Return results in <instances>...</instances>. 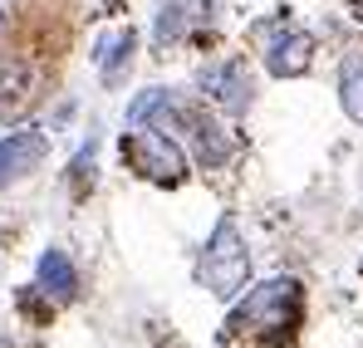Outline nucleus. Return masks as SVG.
<instances>
[{
    "mask_svg": "<svg viewBox=\"0 0 363 348\" xmlns=\"http://www.w3.org/2000/svg\"><path fill=\"white\" fill-rule=\"evenodd\" d=\"M201 94L221 108V113H236L241 118L250 103H255V84H250V69H245V59H221V64H211V69H201Z\"/></svg>",
    "mask_w": 363,
    "mask_h": 348,
    "instance_id": "obj_8",
    "label": "nucleus"
},
{
    "mask_svg": "<svg viewBox=\"0 0 363 348\" xmlns=\"http://www.w3.org/2000/svg\"><path fill=\"white\" fill-rule=\"evenodd\" d=\"M300 324V280H265L226 319V344L280 348Z\"/></svg>",
    "mask_w": 363,
    "mask_h": 348,
    "instance_id": "obj_1",
    "label": "nucleus"
},
{
    "mask_svg": "<svg viewBox=\"0 0 363 348\" xmlns=\"http://www.w3.org/2000/svg\"><path fill=\"white\" fill-rule=\"evenodd\" d=\"M339 103H344V113L363 123V59L349 55L344 59V69H339Z\"/></svg>",
    "mask_w": 363,
    "mask_h": 348,
    "instance_id": "obj_12",
    "label": "nucleus"
},
{
    "mask_svg": "<svg viewBox=\"0 0 363 348\" xmlns=\"http://www.w3.org/2000/svg\"><path fill=\"white\" fill-rule=\"evenodd\" d=\"M255 40H260V55H265V69L275 79H300L314 59V35L290 25V20H260L255 25Z\"/></svg>",
    "mask_w": 363,
    "mask_h": 348,
    "instance_id": "obj_4",
    "label": "nucleus"
},
{
    "mask_svg": "<svg viewBox=\"0 0 363 348\" xmlns=\"http://www.w3.org/2000/svg\"><path fill=\"white\" fill-rule=\"evenodd\" d=\"M50 89L45 59H5L0 64V123H20Z\"/></svg>",
    "mask_w": 363,
    "mask_h": 348,
    "instance_id": "obj_5",
    "label": "nucleus"
},
{
    "mask_svg": "<svg viewBox=\"0 0 363 348\" xmlns=\"http://www.w3.org/2000/svg\"><path fill=\"white\" fill-rule=\"evenodd\" d=\"M152 113H162V128L172 123L182 133H191V147H196V162L206 167V172H216V167H226L231 157H236V137L216 123V118L206 113V108H196V103H177L172 94L152 108Z\"/></svg>",
    "mask_w": 363,
    "mask_h": 348,
    "instance_id": "obj_3",
    "label": "nucleus"
},
{
    "mask_svg": "<svg viewBox=\"0 0 363 348\" xmlns=\"http://www.w3.org/2000/svg\"><path fill=\"white\" fill-rule=\"evenodd\" d=\"M216 10H221V0H162L157 20H152V45L167 50V45L191 40L196 30H206L216 20Z\"/></svg>",
    "mask_w": 363,
    "mask_h": 348,
    "instance_id": "obj_7",
    "label": "nucleus"
},
{
    "mask_svg": "<svg viewBox=\"0 0 363 348\" xmlns=\"http://www.w3.org/2000/svg\"><path fill=\"white\" fill-rule=\"evenodd\" d=\"M123 157L133 162V172H143L147 181H182V172H186L182 147L167 133H128L123 137Z\"/></svg>",
    "mask_w": 363,
    "mask_h": 348,
    "instance_id": "obj_6",
    "label": "nucleus"
},
{
    "mask_svg": "<svg viewBox=\"0 0 363 348\" xmlns=\"http://www.w3.org/2000/svg\"><path fill=\"white\" fill-rule=\"evenodd\" d=\"M133 50H138V35H133V30H108V35H99L94 59H99L104 84H123V74L133 69Z\"/></svg>",
    "mask_w": 363,
    "mask_h": 348,
    "instance_id": "obj_10",
    "label": "nucleus"
},
{
    "mask_svg": "<svg viewBox=\"0 0 363 348\" xmlns=\"http://www.w3.org/2000/svg\"><path fill=\"white\" fill-rule=\"evenodd\" d=\"M35 280H40V290L55 294V299H74V294H79V275H74V265H69L64 250H45V255H40Z\"/></svg>",
    "mask_w": 363,
    "mask_h": 348,
    "instance_id": "obj_11",
    "label": "nucleus"
},
{
    "mask_svg": "<svg viewBox=\"0 0 363 348\" xmlns=\"http://www.w3.org/2000/svg\"><path fill=\"white\" fill-rule=\"evenodd\" d=\"M45 152H50V137H45V133H35V128L10 133V137L0 142V186H15L20 176H30L45 162Z\"/></svg>",
    "mask_w": 363,
    "mask_h": 348,
    "instance_id": "obj_9",
    "label": "nucleus"
},
{
    "mask_svg": "<svg viewBox=\"0 0 363 348\" xmlns=\"http://www.w3.org/2000/svg\"><path fill=\"white\" fill-rule=\"evenodd\" d=\"M196 275H201V285L216 299H236L245 290V280H250V250H245V235L231 216L216 221V231H211L206 250H201Z\"/></svg>",
    "mask_w": 363,
    "mask_h": 348,
    "instance_id": "obj_2",
    "label": "nucleus"
}]
</instances>
